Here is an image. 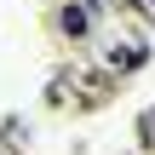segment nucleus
<instances>
[{"label":"nucleus","mask_w":155,"mask_h":155,"mask_svg":"<svg viewBox=\"0 0 155 155\" xmlns=\"http://www.w3.org/2000/svg\"><path fill=\"white\" fill-rule=\"evenodd\" d=\"M58 23H63V35H86V29H92V12H86V6H63Z\"/></svg>","instance_id":"1"},{"label":"nucleus","mask_w":155,"mask_h":155,"mask_svg":"<svg viewBox=\"0 0 155 155\" xmlns=\"http://www.w3.org/2000/svg\"><path fill=\"white\" fill-rule=\"evenodd\" d=\"M144 63V46H121V52H109V69H138Z\"/></svg>","instance_id":"2"},{"label":"nucleus","mask_w":155,"mask_h":155,"mask_svg":"<svg viewBox=\"0 0 155 155\" xmlns=\"http://www.w3.org/2000/svg\"><path fill=\"white\" fill-rule=\"evenodd\" d=\"M138 144H144V150L155 144V109H144V115H138Z\"/></svg>","instance_id":"3"},{"label":"nucleus","mask_w":155,"mask_h":155,"mask_svg":"<svg viewBox=\"0 0 155 155\" xmlns=\"http://www.w3.org/2000/svg\"><path fill=\"white\" fill-rule=\"evenodd\" d=\"M86 6H104V0H86Z\"/></svg>","instance_id":"4"}]
</instances>
